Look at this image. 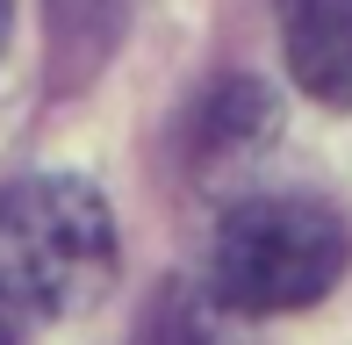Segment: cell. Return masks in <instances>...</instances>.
Wrapping results in <instances>:
<instances>
[{
	"mask_svg": "<svg viewBox=\"0 0 352 345\" xmlns=\"http://www.w3.org/2000/svg\"><path fill=\"white\" fill-rule=\"evenodd\" d=\"M274 137V101H266L252 80H230L209 93V108L195 115V151L201 159H237V151L266 144Z\"/></svg>",
	"mask_w": 352,
	"mask_h": 345,
	"instance_id": "277c9868",
	"label": "cell"
},
{
	"mask_svg": "<svg viewBox=\"0 0 352 345\" xmlns=\"http://www.w3.org/2000/svg\"><path fill=\"white\" fill-rule=\"evenodd\" d=\"M0 43H8V0H0Z\"/></svg>",
	"mask_w": 352,
	"mask_h": 345,
	"instance_id": "52a82bcc",
	"label": "cell"
},
{
	"mask_svg": "<svg viewBox=\"0 0 352 345\" xmlns=\"http://www.w3.org/2000/svg\"><path fill=\"white\" fill-rule=\"evenodd\" d=\"M352 259V230L316 194H252L223 216L216 238V302L230 317L309 309L338 288Z\"/></svg>",
	"mask_w": 352,
	"mask_h": 345,
	"instance_id": "7a4b0ae2",
	"label": "cell"
},
{
	"mask_svg": "<svg viewBox=\"0 0 352 345\" xmlns=\"http://www.w3.org/2000/svg\"><path fill=\"white\" fill-rule=\"evenodd\" d=\"M116 274V223L87 180L36 172L0 194V302L79 317Z\"/></svg>",
	"mask_w": 352,
	"mask_h": 345,
	"instance_id": "6da1fadb",
	"label": "cell"
},
{
	"mask_svg": "<svg viewBox=\"0 0 352 345\" xmlns=\"http://www.w3.org/2000/svg\"><path fill=\"white\" fill-rule=\"evenodd\" d=\"M151 345H237L230 338V309L201 288H166L151 317Z\"/></svg>",
	"mask_w": 352,
	"mask_h": 345,
	"instance_id": "5b68a950",
	"label": "cell"
},
{
	"mask_svg": "<svg viewBox=\"0 0 352 345\" xmlns=\"http://www.w3.org/2000/svg\"><path fill=\"white\" fill-rule=\"evenodd\" d=\"M280 43L302 93L352 108V0H280Z\"/></svg>",
	"mask_w": 352,
	"mask_h": 345,
	"instance_id": "3957f363",
	"label": "cell"
},
{
	"mask_svg": "<svg viewBox=\"0 0 352 345\" xmlns=\"http://www.w3.org/2000/svg\"><path fill=\"white\" fill-rule=\"evenodd\" d=\"M0 345H14V309L0 302Z\"/></svg>",
	"mask_w": 352,
	"mask_h": 345,
	"instance_id": "8992f818",
	"label": "cell"
}]
</instances>
